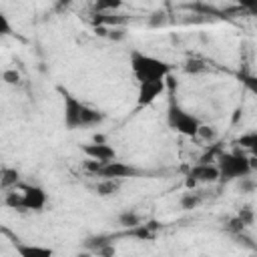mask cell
Listing matches in <instances>:
<instances>
[{"label":"cell","mask_w":257,"mask_h":257,"mask_svg":"<svg viewBox=\"0 0 257 257\" xmlns=\"http://www.w3.org/2000/svg\"><path fill=\"white\" fill-rule=\"evenodd\" d=\"M58 90L62 94V118H64V126L68 131L86 128V126H98L104 120V114L98 108L82 102L80 98H76L72 92H68L62 86Z\"/></svg>","instance_id":"obj_1"},{"label":"cell","mask_w":257,"mask_h":257,"mask_svg":"<svg viewBox=\"0 0 257 257\" xmlns=\"http://www.w3.org/2000/svg\"><path fill=\"white\" fill-rule=\"evenodd\" d=\"M131 70L135 74V78L141 82H163L169 72L171 66L167 60L141 52V50H131Z\"/></svg>","instance_id":"obj_2"},{"label":"cell","mask_w":257,"mask_h":257,"mask_svg":"<svg viewBox=\"0 0 257 257\" xmlns=\"http://www.w3.org/2000/svg\"><path fill=\"white\" fill-rule=\"evenodd\" d=\"M217 169H219V179L221 181H235L249 177L253 167V159H249L243 151H231V153H221L217 157Z\"/></svg>","instance_id":"obj_3"},{"label":"cell","mask_w":257,"mask_h":257,"mask_svg":"<svg viewBox=\"0 0 257 257\" xmlns=\"http://www.w3.org/2000/svg\"><path fill=\"white\" fill-rule=\"evenodd\" d=\"M167 124H169L175 133H179V135H183V137H199V128H201L203 122H201L193 112L185 110V108L171 96L169 106H167Z\"/></svg>","instance_id":"obj_4"},{"label":"cell","mask_w":257,"mask_h":257,"mask_svg":"<svg viewBox=\"0 0 257 257\" xmlns=\"http://www.w3.org/2000/svg\"><path fill=\"white\" fill-rule=\"evenodd\" d=\"M22 193H8L6 197V205L14 207V209H22V211H42L46 207V193L42 187L36 185H20Z\"/></svg>","instance_id":"obj_5"},{"label":"cell","mask_w":257,"mask_h":257,"mask_svg":"<svg viewBox=\"0 0 257 257\" xmlns=\"http://www.w3.org/2000/svg\"><path fill=\"white\" fill-rule=\"evenodd\" d=\"M86 169L92 173V175H98L102 179H126V177H139L141 171L133 165H126L118 159L114 161H108V163H96V161H90L86 163Z\"/></svg>","instance_id":"obj_6"},{"label":"cell","mask_w":257,"mask_h":257,"mask_svg":"<svg viewBox=\"0 0 257 257\" xmlns=\"http://www.w3.org/2000/svg\"><path fill=\"white\" fill-rule=\"evenodd\" d=\"M82 153L90 161H96V163H108V161H114L116 159V151L108 143H102V141H94V143L84 145L82 147Z\"/></svg>","instance_id":"obj_7"},{"label":"cell","mask_w":257,"mask_h":257,"mask_svg":"<svg viewBox=\"0 0 257 257\" xmlns=\"http://www.w3.org/2000/svg\"><path fill=\"white\" fill-rule=\"evenodd\" d=\"M219 179V169H217V165H209V163H201V165H197V167H193L191 171H189V187L191 185H195L197 181H201V183H205V181H217Z\"/></svg>","instance_id":"obj_8"},{"label":"cell","mask_w":257,"mask_h":257,"mask_svg":"<svg viewBox=\"0 0 257 257\" xmlns=\"http://www.w3.org/2000/svg\"><path fill=\"white\" fill-rule=\"evenodd\" d=\"M163 90H165V80H163V82H141V84H139L137 102H139L141 106H143V104H151Z\"/></svg>","instance_id":"obj_9"},{"label":"cell","mask_w":257,"mask_h":257,"mask_svg":"<svg viewBox=\"0 0 257 257\" xmlns=\"http://www.w3.org/2000/svg\"><path fill=\"white\" fill-rule=\"evenodd\" d=\"M16 253L22 255V257H48L52 255V249L48 247H38V245H16Z\"/></svg>","instance_id":"obj_10"},{"label":"cell","mask_w":257,"mask_h":257,"mask_svg":"<svg viewBox=\"0 0 257 257\" xmlns=\"http://www.w3.org/2000/svg\"><path fill=\"white\" fill-rule=\"evenodd\" d=\"M237 145H239L241 149H245L251 157L257 159V131H249V133L241 135V137L237 139Z\"/></svg>","instance_id":"obj_11"},{"label":"cell","mask_w":257,"mask_h":257,"mask_svg":"<svg viewBox=\"0 0 257 257\" xmlns=\"http://www.w3.org/2000/svg\"><path fill=\"white\" fill-rule=\"evenodd\" d=\"M157 229H159V225L153 221V223H141V225L128 229V233L139 237V239H153L157 235Z\"/></svg>","instance_id":"obj_12"},{"label":"cell","mask_w":257,"mask_h":257,"mask_svg":"<svg viewBox=\"0 0 257 257\" xmlns=\"http://www.w3.org/2000/svg\"><path fill=\"white\" fill-rule=\"evenodd\" d=\"M18 171L16 169H8V167H4L2 169V177H0V185H2V189L4 191H8V189H16L18 187Z\"/></svg>","instance_id":"obj_13"},{"label":"cell","mask_w":257,"mask_h":257,"mask_svg":"<svg viewBox=\"0 0 257 257\" xmlns=\"http://www.w3.org/2000/svg\"><path fill=\"white\" fill-rule=\"evenodd\" d=\"M122 6V0H94L92 4V10L96 14H108V12H114Z\"/></svg>","instance_id":"obj_14"},{"label":"cell","mask_w":257,"mask_h":257,"mask_svg":"<svg viewBox=\"0 0 257 257\" xmlns=\"http://www.w3.org/2000/svg\"><path fill=\"white\" fill-rule=\"evenodd\" d=\"M118 185H120V179H102L98 185H96V193L100 197H108V195H114L118 191Z\"/></svg>","instance_id":"obj_15"},{"label":"cell","mask_w":257,"mask_h":257,"mask_svg":"<svg viewBox=\"0 0 257 257\" xmlns=\"http://www.w3.org/2000/svg\"><path fill=\"white\" fill-rule=\"evenodd\" d=\"M118 223L122 227H126V229H133V227H137V225L143 223V217L139 213H135V211H124V213L118 215Z\"/></svg>","instance_id":"obj_16"},{"label":"cell","mask_w":257,"mask_h":257,"mask_svg":"<svg viewBox=\"0 0 257 257\" xmlns=\"http://www.w3.org/2000/svg\"><path fill=\"white\" fill-rule=\"evenodd\" d=\"M225 229H227L229 233H235V235H237V233H241V231L245 229V223L241 221V217H239V215H235V217H231V219L227 221Z\"/></svg>","instance_id":"obj_17"},{"label":"cell","mask_w":257,"mask_h":257,"mask_svg":"<svg viewBox=\"0 0 257 257\" xmlns=\"http://www.w3.org/2000/svg\"><path fill=\"white\" fill-rule=\"evenodd\" d=\"M239 78H241L243 86H245L249 92H253V94L257 96V74H241Z\"/></svg>","instance_id":"obj_18"},{"label":"cell","mask_w":257,"mask_h":257,"mask_svg":"<svg viewBox=\"0 0 257 257\" xmlns=\"http://www.w3.org/2000/svg\"><path fill=\"white\" fill-rule=\"evenodd\" d=\"M239 6L243 12L251 14V16H257V0H239Z\"/></svg>","instance_id":"obj_19"},{"label":"cell","mask_w":257,"mask_h":257,"mask_svg":"<svg viewBox=\"0 0 257 257\" xmlns=\"http://www.w3.org/2000/svg\"><path fill=\"white\" fill-rule=\"evenodd\" d=\"M199 197L197 195H193V193H187L183 199H181V205H183V209H193V207H197L199 205Z\"/></svg>","instance_id":"obj_20"},{"label":"cell","mask_w":257,"mask_h":257,"mask_svg":"<svg viewBox=\"0 0 257 257\" xmlns=\"http://www.w3.org/2000/svg\"><path fill=\"white\" fill-rule=\"evenodd\" d=\"M237 215L241 217V221H243L245 225H251V223H253V209H251V207H243Z\"/></svg>","instance_id":"obj_21"},{"label":"cell","mask_w":257,"mask_h":257,"mask_svg":"<svg viewBox=\"0 0 257 257\" xmlns=\"http://www.w3.org/2000/svg\"><path fill=\"white\" fill-rule=\"evenodd\" d=\"M0 22H2V34L8 36V34H10V22H8V16L2 14V16H0Z\"/></svg>","instance_id":"obj_22"}]
</instances>
